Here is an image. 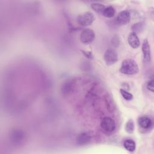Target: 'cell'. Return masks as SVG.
Listing matches in <instances>:
<instances>
[{
    "instance_id": "1",
    "label": "cell",
    "mask_w": 154,
    "mask_h": 154,
    "mask_svg": "<svg viewBox=\"0 0 154 154\" xmlns=\"http://www.w3.org/2000/svg\"><path fill=\"white\" fill-rule=\"evenodd\" d=\"M120 71L123 74L132 75L138 73L139 69L135 61L132 59H126L123 61Z\"/></svg>"
},
{
    "instance_id": "2",
    "label": "cell",
    "mask_w": 154,
    "mask_h": 154,
    "mask_svg": "<svg viewBox=\"0 0 154 154\" xmlns=\"http://www.w3.org/2000/svg\"><path fill=\"white\" fill-rule=\"evenodd\" d=\"M94 20V14L90 11H87L79 14L77 17V22L81 26L90 25Z\"/></svg>"
},
{
    "instance_id": "3",
    "label": "cell",
    "mask_w": 154,
    "mask_h": 154,
    "mask_svg": "<svg viewBox=\"0 0 154 154\" xmlns=\"http://www.w3.org/2000/svg\"><path fill=\"white\" fill-rule=\"evenodd\" d=\"M100 127L106 133H111L114 132L116 128L114 120L109 117H103L100 122Z\"/></svg>"
},
{
    "instance_id": "4",
    "label": "cell",
    "mask_w": 154,
    "mask_h": 154,
    "mask_svg": "<svg viewBox=\"0 0 154 154\" xmlns=\"http://www.w3.org/2000/svg\"><path fill=\"white\" fill-rule=\"evenodd\" d=\"M95 37L94 32L91 29H84L80 34V40L84 44H89L91 43Z\"/></svg>"
},
{
    "instance_id": "5",
    "label": "cell",
    "mask_w": 154,
    "mask_h": 154,
    "mask_svg": "<svg viewBox=\"0 0 154 154\" xmlns=\"http://www.w3.org/2000/svg\"><path fill=\"white\" fill-rule=\"evenodd\" d=\"M118 55L117 52L112 49L106 50L104 54V60L106 64L112 65L117 62Z\"/></svg>"
},
{
    "instance_id": "6",
    "label": "cell",
    "mask_w": 154,
    "mask_h": 154,
    "mask_svg": "<svg viewBox=\"0 0 154 154\" xmlns=\"http://www.w3.org/2000/svg\"><path fill=\"white\" fill-rule=\"evenodd\" d=\"M131 19L130 13L128 10H123L120 11L116 18L117 22L120 25H126Z\"/></svg>"
},
{
    "instance_id": "7",
    "label": "cell",
    "mask_w": 154,
    "mask_h": 154,
    "mask_svg": "<svg viewBox=\"0 0 154 154\" xmlns=\"http://www.w3.org/2000/svg\"><path fill=\"white\" fill-rule=\"evenodd\" d=\"M142 52H143L144 61L146 63L150 62L151 59L150 47L147 39H145L143 41V43L142 44Z\"/></svg>"
},
{
    "instance_id": "8",
    "label": "cell",
    "mask_w": 154,
    "mask_h": 154,
    "mask_svg": "<svg viewBox=\"0 0 154 154\" xmlns=\"http://www.w3.org/2000/svg\"><path fill=\"white\" fill-rule=\"evenodd\" d=\"M129 45L134 49H136L140 46V40L135 32H131L128 38Z\"/></svg>"
},
{
    "instance_id": "9",
    "label": "cell",
    "mask_w": 154,
    "mask_h": 154,
    "mask_svg": "<svg viewBox=\"0 0 154 154\" xmlns=\"http://www.w3.org/2000/svg\"><path fill=\"white\" fill-rule=\"evenodd\" d=\"M90 135L87 132H82L76 137V142L79 145H85L90 142Z\"/></svg>"
},
{
    "instance_id": "10",
    "label": "cell",
    "mask_w": 154,
    "mask_h": 154,
    "mask_svg": "<svg viewBox=\"0 0 154 154\" xmlns=\"http://www.w3.org/2000/svg\"><path fill=\"white\" fill-rule=\"evenodd\" d=\"M138 125L143 129H149L152 126L151 119L147 116H141L138 119Z\"/></svg>"
},
{
    "instance_id": "11",
    "label": "cell",
    "mask_w": 154,
    "mask_h": 154,
    "mask_svg": "<svg viewBox=\"0 0 154 154\" xmlns=\"http://www.w3.org/2000/svg\"><path fill=\"white\" fill-rule=\"evenodd\" d=\"M124 147L129 152H134L136 149V144L134 141L131 139H127L123 143Z\"/></svg>"
},
{
    "instance_id": "12",
    "label": "cell",
    "mask_w": 154,
    "mask_h": 154,
    "mask_svg": "<svg viewBox=\"0 0 154 154\" xmlns=\"http://www.w3.org/2000/svg\"><path fill=\"white\" fill-rule=\"evenodd\" d=\"M115 13H116L115 9L112 6H108L105 8L102 13V14L106 17L110 18L114 16Z\"/></svg>"
},
{
    "instance_id": "13",
    "label": "cell",
    "mask_w": 154,
    "mask_h": 154,
    "mask_svg": "<svg viewBox=\"0 0 154 154\" xmlns=\"http://www.w3.org/2000/svg\"><path fill=\"white\" fill-rule=\"evenodd\" d=\"M91 8L96 11L97 13H103L105 7L102 4H100V3H97V2H94V3H93L91 5Z\"/></svg>"
},
{
    "instance_id": "14",
    "label": "cell",
    "mask_w": 154,
    "mask_h": 154,
    "mask_svg": "<svg viewBox=\"0 0 154 154\" xmlns=\"http://www.w3.org/2000/svg\"><path fill=\"white\" fill-rule=\"evenodd\" d=\"M125 130L128 134H132L134 131V123L132 119L129 120L125 125Z\"/></svg>"
},
{
    "instance_id": "15",
    "label": "cell",
    "mask_w": 154,
    "mask_h": 154,
    "mask_svg": "<svg viewBox=\"0 0 154 154\" xmlns=\"http://www.w3.org/2000/svg\"><path fill=\"white\" fill-rule=\"evenodd\" d=\"M120 93L122 94V96H123V97L126 100H131L133 99V95L129 93L128 91H127L126 90L123 89V88H121L120 90Z\"/></svg>"
},
{
    "instance_id": "16",
    "label": "cell",
    "mask_w": 154,
    "mask_h": 154,
    "mask_svg": "<svg viewBox=\"0 0 154 154\" xmlns=\"http://www.w3.org/2000/svg\"><path fill=\"white\" fill-rule=\"evenodd\" d=\"M154 85H153V79H152V80H150L148 82H147V88L149 90V91H152V92H153V87Z\"/></svg>"
},
{
    "instance_id": "17",
    "label": "cell",
    "mask_w": 154,
    "mask_h": 154,
    "mask_svg": "<svg viewBox=\"0 0 154 154\" xmlns=\"http://www.w3.org/2000/svg\"><path fill=\"white\" fill-rule=\"evenodd\" d=\"M83 52L85 55L86 57H87L89 58H92L93 56H92V54L91 52H84V51H83Z\"/></svg>"
}]
</instances>
